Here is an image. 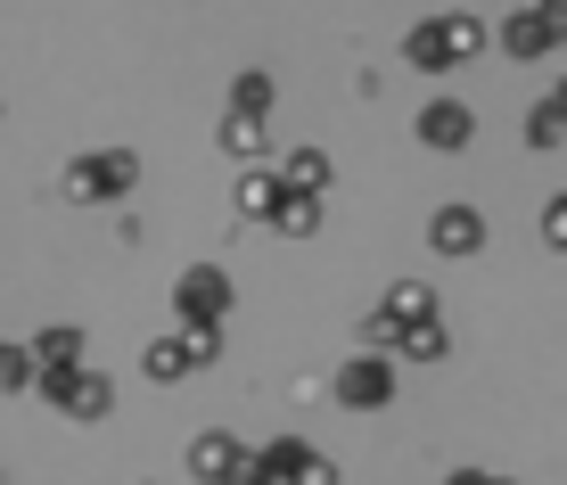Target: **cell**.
<instances>
[{"label": "cell", "mask_w": 567, "mask_h": 485, "mask_svg": "<svg viewBox=\"0 0 567 485\" xmlns=\"http://www.w3.org/2000/svg\"><path fill=\"white\" fill-rule=\"evenodd\" d=\"M346 379H354V386H346L354 403H379V395H386V371H379V362H370V371H346Z\"/></svg>", "instance_id": "obj_3"}, {"label": "cell", "mask_w": 567, "mask_h": 485, "mask_svg": "<svg viewBox=\"0 0 567 485\" xmlns=\"http://www.w3.org/2000/svg\"><path fill=\"white\" fill-rule=\"evenodd\" d=\"M25 371H33V354H17V345H0V386H25Z\"/></svg>", "instance_id": "obj_6"}, {"label": "cell", "mask_w": 567, "mask_h": 485, "mask_svg": "<svg viewBox=\"0 0 567 485\" xmlns=\"http://www.w3.org/2000/svg\"><path fill=\"white\" fill-rule=\"evenodd\" d=\"M420 132H427V141H461V107H427Z\"/></svg>", "instance_id": "obj_5"}, {"label": "cell", "mask_w": 567, "mask_h": 485, "mask_svg": "<svg viewBox=\"0 0 567 485\" xmlns=\"http://www.w3.org/2000/svg\"><path fill=\"white\" fill-rule=\"evenodd\" d=\"M461 42H477V25H420L412 58H420V66H453V58H461Z\"/></svg>", "instance_id": "obj_2"}, {"label": "cell", "mask_w": 567, "mask_h": 485, "mask_svg": "<svg viewBox=\"0 0 567 485\" xmlns=\"http://www.w3.org/2000/svg\"><path fill=\"white\" fill-rule=\"evenodd\" d=\"M198 477H230V444H223V436L198 444Z\"/></svg>", "instance_id": "obj_4"}, {"label": "cell", "mask_w": 567, "mask_h": 485, "mask_svg": "<svg viewBox=\"0 0 567 485\" xmlns=\"http://www.w3.org/2000/svg\"><path fill=\"white\" fill-rule=\"evenodd\" d=\"M551 239L567 247V206H551Z\"/></svg>", "instance_id": "obj_7"}, {"label": "cell", "mask_w": 567, "mask_h": 485, "mask_svg": "<svg viewBox=\"0 0 567 485\" xmlns=\"http://www.w3.org/2000/svg\"><path fill=\"white\" fill-rule=\"evenodd\" d=\"M42 395H58L74 420H100L107 412V379H91V371H42Z\"/></svg>", "instance_id": "obj_1"}]
</instances>
